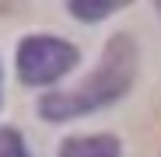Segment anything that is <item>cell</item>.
<instances>
[{
    "label": "cell",
    "instance_id": "1",
    "mask_svg": "<svg viewBox=\"0 0 161 157\" xmlns=\"http://www.w3.org/2000/svg\"><path fill=\"white\" fill-rule=\"evenodd\" d=\"M133 77H137V42L126 32H119L105 42L98 66L91 70L88 81H80L70 91H53V94L39 98V115L49 122H67L77 115L98 112L105 105L119 101L133 87Z\"/></svg>",
    "mask_w": 161,
    "mask_h": 157
},
{
    "label": "cell",
    "instance_id": "2",
    "mask_svg": "<svg viewBox=\"0 0 161 157\" xmlns=\"http://www.w3.org/2000/svg\"><path fill=\"white\" fill-rule=\"evenodd\" d=\"M77 60H80V52L67 39L28 35V39H21V45H18V77H21V84L42 87V84L60 81L63 73H70L77 66Z\"/></svg>",
    "mask_w": 161,
    "mask_h": 157
},
{
    "label": "cell",
    "instance_id": "3",
    "mask_svg": "<svg viewBox=\"0 0 161 157\" xmlns=\"http://www.w3.org/2000/svg\"><path fill=\"white\" fill-rule=\"evenodd\" d=\"M60 157H123V143L109 133L98 136H67L60 143Z\"/></svg>",
    "mask_w": 161,
    "mask_h": 157
},
{
    "label": "cell",
    "instance_id": "4",
    "mask_svg": "<svg viewBox=\"0 0 161 157\" xmlns=\"http://www.w3.org/2000/svg\"><path fill=\"white\" fill-rule=\"evenodd\" d=\"M126 4H130V0H67V11H70L77 21L95 24V21L109 18L112 11H119V7H126Z\"/></svg>",
    "mask_w": 161,
    "mask_h": 157
},
{
    "label": "cell",
    "instance_id": "5",
    "mask_svg": "<svg viewBox=\"0 0 161 157\" xmlns=\"http://www.w3.org/2000/svg\"><path fill=\"white\" fill-rule=\"evenodd\" d=\"M0 157H32L28 147H25V140H21V133H18L14 126L0 129Z\"/></svg>",
    "mask_w": 161,
    "mask_h": 157
},
{
    "label": "cell",
    "instance_id": "6",
    "mask_svg": "<svg viewBox=\"0 0 161 157\" xmlns=\"http://www.w3.org/2000/svg\"><path fill=\"white\" fill-rule=\"evenodd\" d=\"M11 4H14V0H0V11H7V7H11Z\"/></svg>",
    "mask_w": 161,
    "mask_h": 157
},
{
    "label": "cell",
    "instance_id": "7",
    "mask_svg": "<svg viewBox=\"0 0 161 157\" xmlns=\"http://www.w3.org/2000/svg\"><path fill=\"white\" fill-rule=\"evenodd\" d=\"M0 101H4V73H0Z\"/></svg>",
    "mask_w": 161,
    "mask_h": 157
},
{
    "label": "cell",
    "instance_id": "8",
    "mask_svg": "<svg viewBox=\"0 0 161 157\" xmlns=\"http://www.w3.org/2000/svg\"><path fill=\"white\" fill-rule=\"evenodd\" d=\"M154 7H158V14H161V0H154Z\"/></svg>",
    "mask_w": 161,
    "mask_h": 157
}]
</instances>
